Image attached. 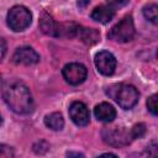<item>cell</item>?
Segmentation results:
<instances>
[{"label":"cell","mask_w":158,"mask_h":158,"mask_svg":"<svg viewBox=\"0 0 158 158\" xmlns=\"http://www.w3.org/2000/svg\"><path fill=\"white\" fill-rule=\"evenodd\" d=\"M2 98L6 105L19 115L31 114L35 109V102L27 85L19 79H9L1 88Z\"/></svg>","instance_id":"1"},{"label":"cell","mask_w":158,"mask_h":158,"mask_svg":"<svg viewBox=\"0 0 158 158\" xmlns=\"http://www.w3.org/2000/svg\"><path fill=\"white\" fill-rule=\"evenodd\" d=\"M107 95L112 98L121 109L130 110L138 102V90L131 84H114L107 89Z\"/></svg>","instance_id":"2"},{"label":"cell","mask_w":158,"mask_h":158,"mask_svg":"<svg viewBox=\"0 0 158 158\" xmlns=\"http://www.w3.org/2000/svg\"><path fill=\"white\" fill-rule=\"evenodd\" d=\"M7 26L15 31V32H21L26 30L31 22H32V14L31 11L22 5H16L12 6L9 12H7Z\"/></svg>","instance_id":"3"},{"label":"cell","mask_w":158,"mask_h":158,"mask_svg":"<svg viewBox=\"0 0 158 158\" xmlns=\"http://www.w3.org/2000/svg\"><path fill=\"white\" fill-rule=\"evenodd\" d=\"M136 33L135 23L132 20V16H125L122 20H120L107 33V37L115 42L125 43L133 38Z\"/></svg>","instance_id":"4"},{"label":"cell","mask_w":158,"mask_h":158,"mask_svg":"<svg viewBox=\"0 0 158 158\" xmlns=\"http://www.w3.org/2000/svg\"><path fill=\"white\" fill-rule=\"evenodd\" d=\"M101 136L104 142L112 147H123L132 141L130 131H126L123 127H117V126L104 127Z\"/></svg>","instance_id":"5"},{"label":"cell","mask_w":158,"mask_h":158,"mask_svg":"<svg viewBox=\"0 0 158 158\" xmlns=\"http://www.w3.org/2000/svg\"><path fill=\"white\" fill-rule=\"evenodd\" d=\"M62 74H63V78L65 79V81L68 84L79 85L86 79L88 69L84 64L74 62V63L65 64L62 69Z\"/></svg>","instance_id":"6"},{"label":"cell","mask_w":158,"mask_h":158,"mask_svg":"<svg viewBox=\"0 0 158 158\" xmlns=\"http://www.w3.org/2000/svg\"><path fill=\"white\" fill-rule=\"evenodd\" d=\"M95 65L98 68V70L102 74V75H112L115 69H116V58L115 56L109 52V51H100L95 54Z\"/></svg>","instance_id":"7"},{"label":"cell","mask_w":158,"mask_h":158,"mask_svg":"<svg viewBox=\"0 0 158 158\" xmlns=\"http://www.w3.org/2000/svg\"><path fill=\"white\" fill-rule=\"evenodd\" d=\"M70 120L77 126H86L90 121V112L88 106L81 101H73L69 106Z\"/></svg>","instance_id":"8"},{"label":"cell","mask_w":158,"mask_h":158,"mask_svg":"<svg viewBox=\"0 0 158 158\" xmlns=\"http://www.w3.org/2000/svg\"><path fill=\"white\" fill-rule=\"evenodd\" d=\"M12 62L16 64L32 65L40 62V54L32 47H28V46L20 47L12 54Z\"/></svg>","instance_id":"9"},{"label":"cell","mask_w":158,"mask_h":158,"mask_svg":"<svg viewBox=\"0 0 158 158\" xmlns=\"http://www.w3.org/2000/svg\"><path fill=\"white\" fill-rule=\"evenodd\" d=\"M40 28L43 33L53 37H60L62 23H58L48 12H43L40 19Z\"/></svg>","instance_id":"10"},{"label":"cell","mask_w":158,"mask_h":158,"mask_svg":"<svg viewBox=\"0 0 158 158\" xmlns=\"http://www.w3.org/2000/svg\"><path fill=\"white\" fill-rule=\"evenodd\" d=\"M94 116L98 121L101 122H112L116 117V110L115 107L109 102H100L94 107Z\"/></svg>","instance_id":"11"},{"label":"cell","mask_w":158,"mask_h":158,"mask_svg":"<svg viewBox=\"0 0 158 158\" xmlns=\"http://www.w3.org/2000/svg\"><path fill=\"white\" fill-rule=\"evenodd\" d=\"M90 17L96 21V22H100V23H109L114 17H115V10L111 9L110 6L107 5H100V6H96L91 14H90Z\"/></svg>","instance_id":"12"},{"label":"cell","mask_w":158,"mask_h":158,"mask_svg":"<svg viewBox=\"0 0 158 158\" xmlns=\"http://www.w3.org/2000/svg\"><path fill=\"white\" fill-rule=\"evenodd\" d=\"M77 36H79V38L86 44H94L98 41H100V33L95 28H85L79 26Z\"/></svg>","instance_id":"13"},{"label":"cell","mask_w":158,"mask_h":158,"mask_svg":"<svg viewBox=\"0 0 158 158\" xmlns=\"http://www.w3.org/2000/svg\"><path fill=\"white\" fill-rule=\"evenodd\" d=\"M44 125L53 131H60L64 126V118L60 112H52L44 116Z\"/></svg>","instance_id":"14"},{"label":"cell","mask_w":158,"mask_h":158,"mask_svg":"<svg viewBox=\"0 0 158 158\" xmlns=\"http://www.w3.org/2000/svg\"><path fill=\"white\" fill-rule=\"evenodd\" d=\"M143 16L149 22H152L153 25H156L157 23V19H158V6H157V4L151 2V4L146 5L143 7Z\"/></svg>","instance_id":"15"},{"label":"cell","mask_w":158,"mask_h":158,"mask_svg":"<svg viewBox=\"0 0 158 158\" xmlns=\"http://www.w3.org/2000/svg\"><path fill=\"white\" fill-rule=\"evenodd\" d=\"M146 133V125L144 123H136L131 130H130V135H131V138L132 139H136V138H141L143 137Z\"/></svg>","instance_id":"16"},{"label":"cell","mask_w":158,"mask_h":158,"mask_svg":"<svg viewBox=\"0 0 158 158\" xmlns=\"http://www.w3.org/2000/svg\"><path fill=\"white\" fill-rule=\"evenodd\" d=\"M157 94H153V95H151L149 98H148V100H147V109H148V111L153 115V116H157V114H158V106H157Z\"/></svg>","instance_id":"17"},{"label":"cell","mask_w":158,"mask_h":158,"mask_svg":"<svg viewBox=\"0 0 158 158\" xmlns=\"http://www.w3.org/2000/svg\"><path fill=\"white\" fill-rule=\"evenodd\" d=\"M15 156L14 148L5 144V143H0V158H11Z\"/></svg>","instance_id":"18"},{"label":"cell","mask_w":158,"mask_h":158,"mask_svg":"<svg viewBox=\"0 0 158 158\" xmlns=\"http://www.w3.org/2000/svg\"><path fill=\"white\" fill-rule=\"evenodd\" d=\"M128 1H130V0H106L107 6H110V7L114 9L115 11H116L117 9H121V7L126 6V5L128 4Z\"/></svg>","instance_id":"19"},{"label":"cell","mask_w":158,"mask_h":158,"mask_svg":"<svg viewBox=\"0 0 158 158\" xmlns=\"http://www.w3.org/2000/svg\"><path fill=\"white\" fill-rule=\"evenodd\" d=\"M147 153H148V156H157L158 154V147H157V142L154 139L147 146Z\"/></svg>","instance_id":"20"},{"label":"cell","mask_w":158,"mask_h":158,"mask_svg":"<svg viewBox=\"0 0 158 158\" xmlns=\"http://www.w3.org/2000/svg\"><path fill=\"white\" fill-rule=\"evenodd\" d=\"M5 53H6V42H5L4 38L0 37V62L2 60Z\"/></svg>","instance_id":"21"},{"label":"cell","mask_w":158,"mask_h":158,"mask_svg":"<svg viewBox=\"0 0 158 158\" xmlns=\"http://www.w3.org/2000/svg\"><path fill=\"white\" fill-rule=\"evenodd\" d=\"M89 2H90L89 0H79V1H78V6L81 7V9H84Z\"/></svg>","instance_id":"22"},{"label":"cell","mask_w":158,"mask_h":158,"mask_svg":"<svg viewBox=\"0 0 158 158\" xmlns=\"http://www.w3.org/2000/svg\"><path fill=\"white\" fill-rule=\"evenodd\" d=\"M67 156H68V157H72V156H77V157H84V154L78 153V152H68V153H67Z\"/></svg>","instance_id":"23"},{"label":"cell","mask_w":158,"mask_h":158,"mask_svg":"<svg viewBox=\"0 0 158 158\" xmlns=\"http://www.w3.org/2000/svg\"><path fill=\"white\" fill-rule=\"evenodd\" d=\"M2 125V116H1V114H0V126Z\"/></svg>","instance_id":"24"}]
</instances>
